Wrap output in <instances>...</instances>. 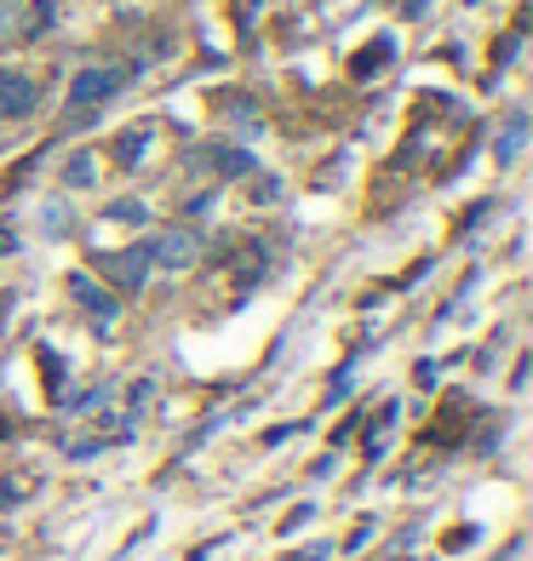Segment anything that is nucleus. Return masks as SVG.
<instances>
[{
    "mask_svg": "<svg viewBox=\"0 0 533 561\" xmlns=\"http://www.w3.org/2000/svg\"><path fill=\"white\" fill-rule=\"evenodd\" d=\"M522 133H528V121H522V115H517L511 126H504V138H499V156H504V161H511L517 149H522Z\"/></svg>",
    "mask_w": 533,
    "mask_h": 561,
    "instance_id": "7",
    "label": "nucleus"
},
{
    "mask_svg": "<svg viewBox=\"0 0 533 561\" xmlns=\"http://www.w3.org/2000/svg\"><path fill=\"white\" fill-rule=\"evenodd\" d=\"M69 293H75V304H81V310H92L98 321H110V316H115V298L98 287L92 275H69Z\"/></svg>",
    "mask_w": 533,
    "mask_h": 561,
    "instance_id": "5",
    "label": "nucleus"
},
{
    "mask_svg": "<svg viewBox=\"0 0 533 561\" xmlns=\"http://www.w3.org/2000/svg\"><path fill=\"white\" fill-rule=\"evenodd\" d=\"M110 218H121V224H144V207H138V201H121V207H110Z\"/></svg>",
    "mask_w": 533,
    "mask_h": 561,
    "instance_id": "8",
    "label": "nucleus"
},
{
    "mask_svg": "<svg viewBox=\"0 0 533 561\" xmlns=\"http://www.w3.org/2000/svg\"><path fill=\"white\" fill-rule=\"evenodd\" d=\"M41 104V87L23 69H0V121H23Z\"/></svg>",
    "mask_w": 533,
    "mask_h": 561,
    "instance_id": "3",
    "label": "nucleus"
},
{
    "mask_svg": "<svg viewBox=\"0 0 533 561\" xmlns=\"http://www.w3.org/2000/svg\"><path fill=\"white\" fill-rule=\"evenodd\" d=\"M69 184H92V161H87V156L69 161Z\"/></svg>",
    "mask_w": 533,
    "mask_h": 561,
    "instance_id": "9",
    "label": "nucleus"
},
{
    "mask_svg": "<svg viewBox=\"0 0 533 561\" xmlns=\"http://www.w3.org/2000/svg\"><path fill=\"white\" fill-rule=\"evenodd\" d=\"M138 149H144V133H133V138H126V144H121V161H126V167H133V161H138Z\"/></svg>",
    "mask_w": 533,
    "mask_h": 561,
    "instance_id": "10",
    "label": "nucleus"
},
{
    "mask_svg": "<svg viewBox=\"0 0 533 561\" xmlns=\"http://www.w3.org/2000/svg\"><path fill=\"white\" fill-rule=\"evenodd\" d=\"M149 247V264H161V270H190L201 259V236L195 229H161L156 241H144Z\"/></svg>",
    "mask_w": 533,
    "mask_h": 561,
    "instance_id": "2",
    "label": "nucleus"
},
{
    "mask_svg": "<svg viewBox=\"0 0 533 561\" xmlns=\"http://www.w3.org/2000/svg\"><path fill=\"white\" fill-rule=\"evenodd\" d=\"M104 270H110V280L121 293H138L144 287V275H149V247H126V252H115V259H104Z\"/></svg>",
    "mask_w": 533,
    "mask_h": 561,
    "instance_id": "4",
    "label": "nucleus"
},
{
    "mask_svg": "<svg viewBox=\"0 0 533 561\" xmlns=\"http://www.w3.org/2000/svg\"><path fill=\"white\" fill-rule=\"evenodd\" d=\"M126 87V75L121 69H110V64H92V69H81L69 81V110H98L104 98H115Z\"/></svg>",
    "mask_w": 533,
    "mask_h": 561,
    "instance_id": "1",
    "label": "nucleus"
},
{
    "mask_svg": "<svg viewBox=\"0 0 533 561\" xmlns=\"http://www.w3.org/2000/svg\"><path fill=\"white\" fill-rule=\"evenodd\" d=\"M207 167H218V172H230V178L252 172V161L241 156V149H207Z\"/></svg>",
    "mask_w": 533,
    "mask_h": 561,
    "instance_id": "6",
    "label": "nucleus"
}]
</instances>
